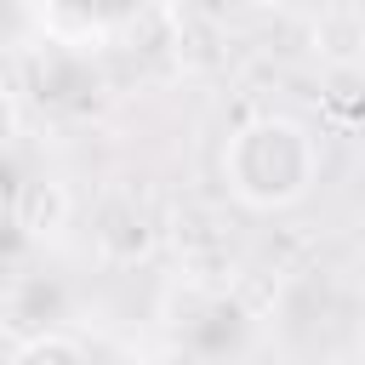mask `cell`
Returning a JSON list of instances; mask_svg holds the SVG:
<instances>
[{
	"mask_svg": "<svg viewBox=\"0 0 365 365\" xmlns=\"http://www.w3.org/2000/svg\"><path fill=\"white\" fill-rule=\"evenodd\" d=\"M222 171H228V188L257 205V211H274V205H291L308 194L314 182V137L297 125V120H251L228 154H222Z\"/></svg>",
	"mask_w": 365,
	"mask_h": 365,
	"instance_id": "6da1fadb",
	"label": "cell"
},
{
	"mask_svg": "<svg viewBox=\"0 0 365 365\" xmlns=\"http://www.w3.org/2000/svg\"><path fill=\"white\" fill-rule=\"evenodd\" d=\"M6 131H11V114H6V108H0V137H6Z\"/></svg>",
	"mask_w": 365,
	"mask_h": 365,
	"instance_id": "ba28073f",
	"label": "cell"
},
{
	"mask_svg": "<svg viewBox=\"0 0 365 365\" xmlns=\"http://www.w3.org/2000/svg\"><path fill=\"white\" fill-rule=\"evenodd\" d=\"M63 217H68V194H63V182L34 177V182L17 188V228H23V234H57Z\"/></svg>",
	"mask_w": 365,
	"mask_h": 365,
	"instance_id": "3957f363",
	"label": "cell"
},
{
	"mask_svg": "<svg viewBox=\"0 0 365 365\" xmlns=\"http://www.w3.org/2000/svg\"><path fill=\"white\" fill-rule=\"evenodd\" d=\"M325 108H331V120L359 125L365 120V74L359 68H336L331 74V91H325Z\"/></svg>",
	"mask_w": 365,
	"mask_h": 365,
	"instance_id": "5b68a950",
	"label": "cell"
},
{
	"mask_svg": "<svg viewBox=\"0 0 365 365\" xmlns=\"http://www.w3.org/2000/svg\"><path fill=\"white\" fill-rule=\"evenodd\" d=\"M17 365H86V354H80L68 336H34V342L17 354Z\"/></svg>",
	"mask_w": 365,
	"mask_h": 365,
	"instance_id": "8992f818",
	"label": "cell"
},
{
	"mask_svg": "<svg viewBox=\"0 0 365 365\" xmlns=\"http://www.w3.org/2000/svg\"><path fill=\"white\" fill-rule=\"evenodd\" d=\"M91 245L108 257V262H143L148 245H154V222L137 200L125 194H108L97 205V222H91Z\"/></svg>",
	"mask_w": 365,
	"mask_h": 365,
	"instance_id": "7a4b0ae2",
	"label": "cell"
},
{
	"mask_svg": "<svg viewBox=\"0 0 365 365\" xmlns=\"http://www.w3.org/2000/svg\"><path fill=\"white\" fill-rule=\"evenodd\" d=\"M314 46L336 63V68H354V57L365 51V17L359 11H325L314 23Z\"/></svg>",
	"mask_w": 365,
	"mask_h": 365,
	"instance_id": "277c9868",
	"label": "cell"
},
{
	"mask_svg": "<svg viewBox=\"0 0 365 365\" xmlns=\"http://www.w3.org/2000/svg\"><path fill=\"white\" fill-rule=\"evenodd\" d=\"M245 6H274V11H279V6H291V0H245Z\"/></svg>",
	"mask_w": 365,
	"mask_h": 365,
	"instance_id": "52a82bcc",
	"label": "cell"
}]
</instances>
